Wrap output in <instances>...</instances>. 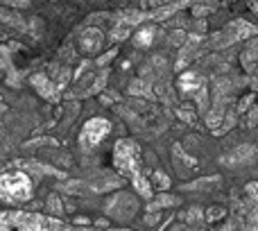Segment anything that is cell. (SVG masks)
I'll use <instances>...</instances> for the list:
<instances>
[{
  "label": "cell",
  "instance_id": "1",
  "mask_svg": "<svg viewBox=\"0 0 258 231\" xmlns=\"http://www.w3.org/2000/svg\"><path fill=\"white\" fill-rule=\"evenodd\" d=\"M113 163H116V168L120 170L122 175L132 177V182L138 186L141 195H145V197L152 195L147 182L141 177V165H138V147L134 145L132 141H120V143H118L116 150H113Z\"/></svg>",
  "mask_w": 258,
  "mask_h": 231
},
{
  "label": "cell",
  "instance_id": "2",
  "mask_svg": "<svg viewBox=\"0 0 258 231\" xmlns=\"http://www.w3.org/2000/svg\"><path fill=\"white\" fill-rule=\"evenodd\" d=\"M32 197V179L21 170L0 175V200L5 204H21Z\"/></svg>",
  "mask_w": 258,
  "mask_h": 231
},
{
  "label": "cell",
  "instance_id": "3",
  "mask_svg": "<svg viewBox=\"0 0 258 231\" xmlns=\"http://www.w3.org/2000/svg\"><path fill=\"white\" fill-rule=\"evenodd\" d=\"M111 132V123L107 118H91L86 120V125L82 127L80 143L84 147H95L98 143H102L107 138V134Z\"/></svg>",
  "mask_w": 258,
  "mask_h": 231
},
{
  "label": "cell",
  "instance_id": "4",
  "mask_svg": "<svg viewBox=\"0 0 258 231\" xmlns=\"http://www.w3.org/2000/svg\"><path fill=\"white\" fill-rule=\"evenodd\" d=\"M102 43H104V34L100 30H95V27L82 32V36H80V48L84 50V52H89V54L98 52V50L102 48Z\"/></svg>",
  "mask_w": 258,
  "mask_h": 231
},
{
  "label": "cell",
  "instance_id": "5",
  "mask_svg": "<svg viewBox=\"0 0 258 231\" xmlns=\"http://www.w3.org/2000/svg\"><path fill=\"white\" fill-rule=\"evenodd\" d=\"M152 36H154V30H152V27H143V30L136 32V43L138 45H150Z\"/></svg>",
  "mask_w": 258,
  "mask_h": 231
},
{
  "label": "cell",
  "instance_id": "6",
  "mask_svg": "<svg viewBox=\"0 0 258 231\" xmlns=\"http://www.w3.org/2000/svg\"><path fill=\"white\" fill-rule=\"evenodd\" d=\"M197 84H200V82H197V75H195V73H186V75H183L181 77V86H183V89H195V86Z\"/></svg>",
  "mask_w": 258,
  "mask_h": 231
},
{
  "label": "cell",
  "instance_id": "7",
  "mask_svg": "<svg viewBox=\"0 0 258 231\" xmlns=\"http://www.w3.org/2000/svg\"><path fill=\"white\" fill-rule=\"evenodd\" d=\"M147 5H159V3H165V0H145Z\"/></svg>",
  "mask_w": 258,
  "mask_h": 231
}]
</instances>
